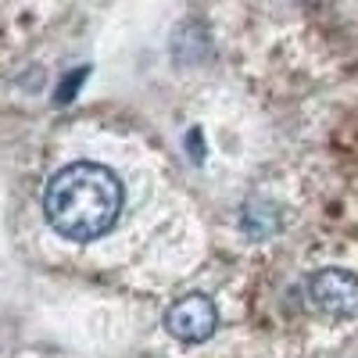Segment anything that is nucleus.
I'll return each mask as SVG.
<instances>
[{
  "instance_id": "1",
  "label": "nucleus",
  "mask_w": 358,
  "mask_h": 358,
  "mask_svg": "<svg viewBox=\"0 0 358 358\" xmlns=\"http://www.w3.org/2000/svg\"><path fill=\"white\" fill-rule=\"evenodd\" d=\"M126 187L101 162H72L50 176L43 190V215L65 241L86 244L104 236L122 215Z\"/></svg>"
},
{
  "instance_id": "2",
  "label": "nucleus",
  "mask_w": 358,
  "mask_h": 358,
  "mask_svg": "<svg viewBox=\"0 0 358 358\" xmlns=\"http://www.w3.org/2000/svg\"><path fill=\"white\" fill-rule=\"evenodd\" d=\"M308 301L326 319H355L358 315V276L351 268H319L308 280Z\"/></svg>"
},
{
  "instance_id": "3",
  "label": "nucleus",
  "mask_w": 358,
  "mask_h": 358,
  "mask_svg": "<svg viewBox=\"0 0 358 358\" xmlns=\"http://www.w3.org/2000/svg\"><path fill=\"white\" fill-rule=\"evenodd\" d=\"M165 330L179 344H201L219 330V308L208 294H187L165 312Z\"/></svg>"
}]
</instances>
